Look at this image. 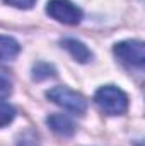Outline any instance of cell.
Returning a JSON list of instances; mask_svg holds the SVG:
<instances>
[{
  "label": "cell",
  "mask_w": 145,
  "mask_h": 146,
  "mask_svg": "<svg viewBox=\"0 0 145 146\" xmlns=\"http://www.w3.org/2000/svg\"><path fill=\"white\" fill-rule=\"evenodd\" d=\"M94 102L108 115H121L128 109V95L114 85L101 87L94 95Z\"/></svg>",
  "instance_id": "6da1fadb"
},
{
  "label": "cell",
  "mask_w": 145,
  "mask_h": 146,
  "mask_svg": "<svg viewBox=\"0 0 145 146\" xmlns=\"http://www.w3.org/2000/svg\"><path fill=\"white\" fill-rule=\"evenodd\" d=\"M46 97L53 104L63 107L65 110H70L73 114H84L87 110V100L80 94L73 92L68 87H63V85H58V87L50 88L46 92Z\"/></svg>",
  "instance_id": "7a4b0ae2"
},
{
  "label": "cell",
  "mask_w": 145,
  "mask_h": 146,
  "mask_svg": "<svg viewBox=\"0 0 145 146\" xmlns=\"http://www.w3.org/2000/svg\"><path fill=\"white\" fill-rule=\"evenodd\" d=\"M113 53L126 66L142 68L145 63V44L137 39H126V41L116 42L113 48Z\"/></svg>",
  "instance_id": "3957f363"
},
{
  "label": "cell",
  "mask_w": 145,
  "mask_h": 146,
  "mask_svg": "<svg viewBox=\"0 0 145 146\" xmlns=\"http://www.w3.org/2000/svg\"><path fill=\"white\" fill-rule=\"evenodd\" d=\"M46 12L50 17L67 26H77L82 21V10L70 0H50Z\"/></svg>",
  "instance_id": "277c9868"
},
{
  "label": "cell",
  "mask_w": 145,
  "mask_h": 146,
  "mask_svg": "<svg viewBox=\"0 0 145 146\" xmlns=\"http://www.w3.org/2000/svg\"><path fill=\"white\" fill-rule=\"evenodd\" d=\"M62 46L70 53V56H72L75 61H79V63H89L91 58H92L91 49L82 41H79V39L65 37V39H62Z\"/></svg>",
  "instance_id": "5b68a950"
},
{
  "label": "cell",
  "mask_w": 145,
  "mask_h": 146,
  "mask_svg": "<svg viewBox=\"0 0 145 146\" xmlns=\"http://www.w3.org/2000/svg\"><path fill=\"white\" fill-rule=\"evenodd\" d=\"M46 124L51 127L53 133L60 136H72L75 133V124L67 114H51L46 119Z\"/></svg>",
  "instance_id": "8992f818"
},
{
  "label": "cell",
  "mask_w": 145,
  "mask_h": 146,
  "mask_svg": "<svg viewBox=\"0 0 145 146\" xmlns=\"http://www.w3.org/2000/svg\"><path fill=\"white\" fill-rule=\"evenodd\" d=\"M19 53H21V46H19V42H17L14 37L0 34V60L10 61V60H14Z\"/></svg>",
  "instance_id": "52a82bcc"
},
{
  "label": "cell",
  "mask_w": 145,
  "mask_h": 146,
  "mask_svg": "<svg viewBox=\"0 0 145 146\" xmlns=\"http://www.w3.org/2000/svg\"><path fill=\"white\" fill-rule=\"evenodd\" d=\"M14 117H15V109L3 99H0V127L9 126L14 121Z\"/></svg>",
  "instance_id": "ba28073f"
},
{
  "label": "cell",
  "mask_w": 145,
  "mask_h": 146,
  "mask_svg": "<svg viewBox=\"0 0 145 146\" xmlns=\"http://www.w3.org/2000/svg\"><path fill=\"white\" fill-rule=\"evenodd\" d=\"M50 76H55V68L48 63H38L33 68V78L34 80H44V78H50Z\"/></svg>",
  "instance_id": "9c48e42d"
},
{
  "label": "cell",
  "mask_w": 145,
  "mask_h": 146,
  "mask_svg": "<svg viewBox=\"0 0 145 146\" xmlns=\"http://www.w3.org/2000/svg\"><path fill=\"white\" fill-rule=\"evenodd\" d=\"M17 146H39V139L34 131L28 129L17 138Z\"/></svg>",
  "instance_id": "30bf717a"
},
{
  "label": "cell",
  "mask_w": 145,
  "mask_h": 146,
  "mask_svg": "<svg viewBox=\"0 0 145 146\" xmlns=\"http://www.w3.org/2000/svg\"><path fill=\"white\" fill-rule=\"evenodd\" d=\"M10 92H12V83H10V80H9L3 73H0V97L9 95Z\"/></svg>",
  "instance_id": "8fae6325"
},
{
  "label": "cell",
  "mask_w": 145,
  "mask_h": 146,
  "mask_svg": "<svg viewBox=\"0 0 145 146\" xmlns=\"http://www.w3.org/2000/svg\"><path fill=\"white\" fill-rule=\"evenodd\" d=\"M5 3H9V5H12V7H15V9H31L34 3H36V0H3Z\"/></svg>",
  "instance_id": "7c38bea8"
}]
</instances>
